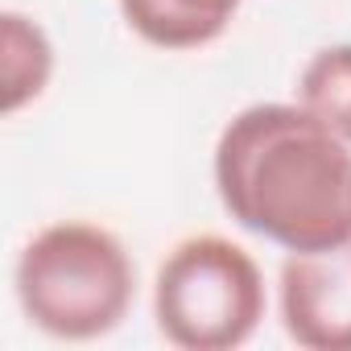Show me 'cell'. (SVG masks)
<instances>
[{"label": "cell", "instance_id": "6da1fadb", "mask_svg": "<svg viewBox=\"0 0 351 351\" xmlns=\"http://www.w3.org/2000/svg\"><path fill=\"white\" fill-rule=\"evenodd\" d=\"M223 211L285 252L351 240V145L293 104L240 108L211 157Z\"/></svg>", "mask_w": 351, "mask_h": 351}, {"label": "cell", "instance_id": "7a4b0ae2", "mask_svg": "<svg viewBox=\"0 0 351 351\" xmlns=\"http://www.w3.org/2000/svg\"><path fill=\"white\" fill-rule=\"evenodd\" d=\"M17 306L50 339L112 335L136 302V265L124 240L87 219H58L29 236L13 269Z\"/></svg>", "mask_w": 351, "mask_h": 351}, {"label": "cell", "instance_id": "3957f363", "mask_svg": "<svg viewBox=\"0 0 351 351\" xmlns=\"http://www.w3.org/2000/svg\"><path fill=\"white\" fill-rule=\"evenodd\" d=\"M269 310L265 273L248 248L228 236H186L157 265L153 322L182 351L244 347Z\"/></svg>", "mask_w": 351, "mask_h": 351}, {"label": "cell", "instance_id": "277c9868", "mask_svg": "<svg viewBox=\"0 0 351 351\" xmlns=\"http://www.w3.org/2000/svg\"><path fill=\"white\" fill-rule=\"evenodd\" d=\"M285 335L306 351H351V240L322 252H289L277 273Z\"/></svg>", "mask_w": 351, "mask_h": 351}, {"label": "cell", "instance_id": "5b68a950", "mask_svg": "<svg viewBox=\"0 0 351 351\" xmlns=\"http://www.w3.org/2000/svg\"><path fill=\"white\" fill-rule=\"evenodd\" d=\"M124 25L157 50H203L219 42L240 0H116Z\"/></svg>", "mask_w": 351, "mask_h": 351}, {"label": "cell", "instance_id": "8992f818", "mask_svg": "<svg viewBox=\"0 0 351 351\" xmlns=\"http://www.w3.org/2000/svg\"><path fill=\"white\" fill-rule=\"evenodd\" d=\"M50 79H54L50 34L17 9L0 13V108H5V116H17L21 108L38 104Z\"/></svg>", "mask_w": 351, "mask_h": 351}, {"label": "cell", "instance_id": "52a82bcc", "mask_svg": "<svg viewBox=\"0 0 351 351\" xmlns=\"http://www.w3.org/2000/svg\"><path fill=\"white\" fill-rule=\"evenodd\" d=\"M298 104L351 145V42L310 54L298 75Z\"/></svg>", "mask_w": 351, "mask_h": 351}]
</instances>
